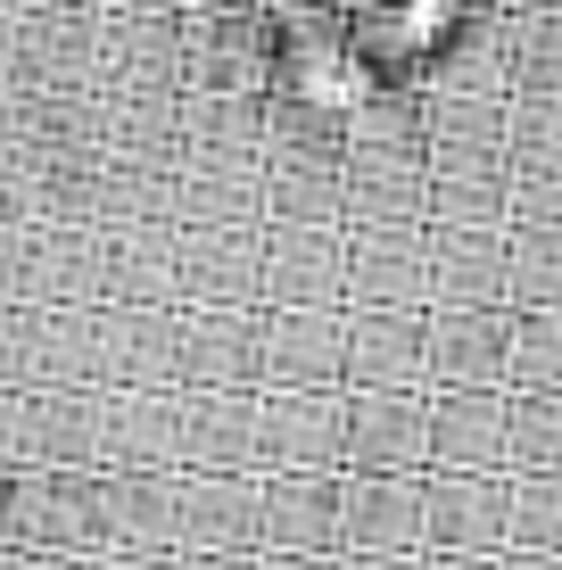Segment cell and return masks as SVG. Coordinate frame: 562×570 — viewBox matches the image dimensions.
<instances>
[{
  "mask_svg": "<svg viewBox=\"0 0 562 570\" xmlns=\"http://www.w3.org/2000/svg\"><path fill=\"white\" fill-rule=\"evenodd\" d=\"M199 9H257V0H199Z\"/></svg>",
  "mask_w": 562,
  "mask_h": 570,
  "instance_id": "cell-5",
  "label": "cell"
},
{
  "mask_svg": "<svg viewBox=\"0 0 562 570\" xmlns=\"http://www.w3.org/2000/svg\"><path fill=\"white\" fill-rule=\"evenodd\" d=\"M265 9H339V0H265Z\"/></svg>",
  "mask_w": 562,
  "mask_h": 570,
  "instance_id": "cell-3",
  "label": "cell"
},
{
  "mask_svg": "<svg viewBox=\"0 0 562 570\" xmlns=\"http://www.w3.org/2000/svg\"><path fill=\"white\" fill-rule=\"evenodd\" d=\"M216 17V26L199 33V50H207V75H216V83H257V17L248 9H207Z\"/></svg>",
  "mask_w": 562,
  "mask_h": 570,
  "instance_id": "cell-2",
  "label": "cell"
},
{
  "mask_svg": "<svg viewBox=\"0 0 562 570\" xmlns=\"http://www.w3.org/2000/svg\"><path fill=\"white\" fill-rule=\"evenodd\" d=\"M332 42H339V9H274V67L282 83H315L332 67Z\"/></svg>",
  "mask_w": 562,
  "mask_h": 570,
  "instance_id": "cell-1",
  "label": "cell"
},
{
  "mask_svg": "<svg viewBox=\"0 0 562 570\" xmlns=\"http://www.w3.org/2000/svg\"><path fill=\"white\" fill-rule=\"evenodd\" d=\"M339 9H414V0H339Z\"/></svg>",
  "mask_w": 562,
  "mask_h": 570,
  "instance_id": "cell-4",
  "label": "cell"
},
{
  "mask_svg": "<svg viewBox=\"0 0 562 570\" xmlns=\"http://www.w3.org/2000/svg\"><path fill=\"white\" fill-rule=\"evenodd\" d=\"M455 9H480V0H455Z\"/></svg>",
  "mask_w": 562,
  "mask_h": 570,
  "instance_id": "cell-6",
  "label": "cell"
}]
</instances>
